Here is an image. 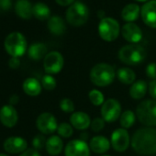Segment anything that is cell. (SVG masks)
Here are the masks:
<instances>
[{"instance_id": "31", "label": "cell", "mask_w": 156, "mask_h": 156, "mask_svg": "<svg viewBox=\"0 0 156 156\" xmlns=\"http://www.w3.org/2000/svg\"><path fill=\"white\" fill-rule=\"evenodd\" d=\"M57 132H58L59 136H61L62 138H69L73 135V126L71 124L66 123V122H62L60 125H58Z\"/></svg>"}, {"instance_id": "24", "label": "cell", "mask_w": 156, "mask_h": 156, "mask_svg": "<svg viewBox=\"0 0 156 156\" xmlns=\"http://www.w3.org/2000/svg\"><path fill=\"white\" fill-rule=\"evenodd\" d=\"M140 13V9L137 4H129L122 9L121 17L125 21L130 23L138 20Z\"/></svg>"}, {"instance_id": "44", "label": "cell", "mask_w": 156, "mask_h": 156, "mask_svg": "<svg viewBox=\"0 0 156 156\" xmlns=\"http://www.w3.org/2000/svg\"><path fill=\"white\" fill-rule=\"evenodd\" d=\"M0 156H9V155H7L5 153H0Z\"/></svg>"}, {"instance_id": "37", "label": "cell", "mask_w": 156, "mask_h": 156, "mask_svg": "<svg viewBox=\"0 0 156 156\" xmlns=\"http://www.w3.org/2000/svg\"><path fill=\"white\" fill-rule=\"evenodd\" d=\"M149 93H150L151 97L156 100V79L152 80L149 84Z\"/></svg>"}, {"instance_id": "2", "label": "cell", "mask_w": 156, "mask_h": 156, "mask_svg": "<svg viewBox=\"0 0 156 156\" xmlns=\"http://www.w3.org/2000/svg\"><path fill=\"white\" fill-rule=\"evenodd\" d=\"M117 75L114 68L108 63H98L90 71V80L93 85L104 87L111 85Z\"/></svg>"}, {"instance_id": "9", "label": "cell", "mask_w": 156, "mask_h": 156, "mask_svg": "<svg viewBox=\"0 0 156 156\" xmlns=\"http://www.w3.org/2000/svg\"><path fill=\"white\" fill-rule=\"evenodd\" d=\"M64 64L62 55L58 51H51L47 53L43 60V67L48 74H56L62 71Z\"/></svg>"}, {"instance_id": "43", "label": "cell", "mask_w": 156, "mask_h": 156, "mask_svg": "<svg viewBox=\"0 0 156 156\" xmlns=\"http://www.w3.org/2000/svg\"><path fill=\"white\" fill-rule=\"evenodd\" d=\"M136 1H139V2H146L148 0H136Z\"/></svg>"}, {"instance_id": "34", "label": "cell", "mask_w": 156, "mask_h": 156, "mask_svg": "<svg viewBox=\"0 0 156 156\" xmlns=\"http://www.w3.org/2000/svg\"><path fill=\"white\" fill-rule=\"evenodd\" d=\"M91 129L95 132L102 130L105 127V120L102 118H96L91 121Z\"/></svg>"}, {"instance_id": "40", "label": "cell", "mask_w": 156, "mask_h": 156, "mask_svg": "<svg viewBox=\"0 0 156 156\" xmlns=\"http://www.w3.org/2000/svg\"><path fill=\"white\" fill-rule=\"evenodd\" d=\"M56 3L62 7H67V6H72L74 2V0H55Z\"/></svg>"}, {"instance_id": "23", "label": "cell", "mask_w": 156, "mask_h": 156, "mask_svg": "<svg viewBox=\"0 0 156 156\" xmlns=\"http://www.w3.org/2000/svg\"><path fill=\"white\" fill-rule=\"evenodd\" d=\"M48 29L51 31V33L54 35H62L66 30L65 23L61 17L53 16L49 19L48 21Z\"/></svg>"}, {"instance_id": "33", "label": "cell", "mask_w": 156, "mask_h": 156, "mask_svg": "<svg viewBox=\"0 0 156 156\" xmlns=\"http://www.w3.org/2000/svg\"><path fill=\"white\" fill-rule=\"evenodd\" d=\"M46 141L47 140L44 138L43 135L41 134H39V135H36L33 140H32V146H33V149L39 151V150H42L45 146H46Z\"/></svg>"}, {"instance_id": "4", "label": "cell", "mask_w": 156, "mask_h": 156, "mask_svg": "<svg viewBox=\"0 0 156 156\" xmlns=\"http://www.w3.org/2000/svg\"><path fill=\"white\" fill-rule=\"evenodd\" d=\"M136 117L147 127L156 126V100L146 99L140 102L136 108Z\"/></svg>"}, {"instance_id": "29", "label": "cell", "mask_w": 156, "mask_h": 156, "mask_svg": "<svg viewBox=\"0 0 156 156\" xmlns=\"http://www.w3.org/2000/svg\"><path fill=\"white\" fill-rule=\"evenodd\" d=\"M88 98L90 102L94 105V106H102L104 101V95L101 91L98 90V89H93L89 92L88 94Z\"/></svg>"}, {"instance_id": "27", "label": "cell", "mask_w": 156, "mask_h": 156, "mask_svg": "<svg viewBox=\"0 0 156 156\" xmlns=\"http://www.w3.org/2000/svg\"><path fill=\"white\" fill-rule=\"evenodd\" d=\"M51 10L44 3H36L33 6V15L39 20H46L50 18Z\"/></svg>"}, {"instance_id": "3", "label": "cell", "mask_w": 156, "mask_h": 156, "mask_svg": "<svg viewBox=\"0 0 156 156\" xmlns=\"http://www.w3.org/2000/svg\"><path fill=\"white\" fill-rule=\"evenodd\" d=\"M119 59L125 64L137 65L146 58L145 49L139 44H129L123 46L119 51Z\"/></svg>"}, {"instance_id": "15", "label": "cell", "mask_w": 156, "mask_h": 156, "mask_svg": "<svg viewBox=\"0 0 156 156\" xmlns=\"http://www.w3.org/2000/svg\"><path fill=\"white\" fill-rule=\"evenodd\" d=\"M18 120L19 115L13 106L6 105L0 108V121L4 126L13 128L18 123Z\"/></svg>"}, {"instance_id": "38", "label": "cell", "mask_w": 156, "mask_h": 156, "mask_svg": "<svg viewBox=\"0 0 156 156\" xmlns=\"http://www.w3.org/2000/svg\"><path fill=\"white\" fill-rule=\"evenodd\" d=\"M9 65L11 69H18L20 65V61L17 57H11L9 62Z\"/></svg>"}, {"instance_id": "12", "label": "cell", "mask_w": 156, "mask_h": 156, "mask_svg": "<svg viewBox=\"0 0 156 156\" xmlns=\"http://www.w3.org/2000/svg\"><path fill=\"white\" fill-rule=\"evenodd\" d=\"M65 156H90V147L81 139L70 140L64 148Z\"/></svg>"}, {"instance_id": "13", "label": "cell", "mask_w": 156, "mask_h": 156, "mask_svg": "<svg viewBox=\"0 0 156 156\" xmlns=\"http://www.w3.org/2000/svg\"><path fill=\"white\" fill-rule=\"evenodd\" d=\"M3 147L9 153H22L28 150V142L21 137H9L4 141Z\"/></svg>"}, {"instance_id": "36", "label": "cell", "mask_w": 156, "mask_h": 156, "mask_svg": "<svg viewBox=\"0 0 156 156\" xmlns=\"http://www.w3.org/2000/svg\"><path fill=\"white\" fill-rule=\"evenodd\" d=\"M11 7V0H0V12L8 11Z\"/></svg>"}, {"instance_id": "26", "label": "cell", "mask_w": 156, "mask_h": 156, "mask_svg": "<svg viewBox=\"0 0 156 156\" xmlns=\"http://www.w3.org/2000/svg\"><path fill=\"white\" fill-rule=\"evenodd\" d=\"M117 77L119 82L124 85H132L136 80L135 72L128 67L119 68L117 71Z\"/></svg>"}, {"instance_id": "39", "label": "cell", "mask_w": 156, "mask_h": 156, "mask_svg": "<svg viewBox=\"0 0 156 156\" xmlns=\"http://www.w3.org/2000/svg\"><path fill=\"white\" fill-rule=\"evenodd\" d=\"M20 156H41V154L35 149H28L24 152H22Z\"/></svg>"}, {"instance_id": "28", "label": "cell", "mask_w": 156, "mask_h": 156, "mask_svg": "<svg viewBox=\"0 0 156 156\" xmlns=\"http://www.w3.org/2000/svg\"><path fill=\"white\" fill-rule=\"evenodd\" d=\"M136 120V115L131 110H126L124 111L119 118V123L123 129H129L133 126Z\"/></svg>"}, {"instance_id": "41", "label": "cell", "mask_w": 156, "mask_h": 156, "mask_svg": "<svg viewBox=\"0 0 156 156\" xmlns=\"http://www.w3.org/2000/svg\"><path fill=\"white\" fill-rule=\"evenodd\" d=\"M19 100H20L19 97H18L17 95H13V96H11L10 98H9V104H10L11 106L16 105V104L19 102Z\"/></svg>"}, {"instance_id": "19", "label": "cell", "mask_w": 156, "mask_h": 156, "mask_svg": "<svg viewBox=\"0 0 156 156\" xmlns=\"http://www.w3.org/2000/svg\"><path fill=\"white\" fill-rule=\"evenodd\" d=\"M62 148H63V142H62V139L57 135L51 136L46 141L45 149H46L47 152L51 156L59 155L62 152Z\"/></svg>"}, {"instance_id": "45", "label": "cell", "mask_w": 156, "mask_h": 156, "mask_svg": "<svg viewBox=\"0 0 156 156\" xmlns=\"http://www.w3.org/2000/svg\"><path fill=\"white\" fill-rule=\"evenodd\" d=\"M103 156H108V155H103Z\"/></svg>"}, {"instance_id": "32", "label": "cell", "mask_w": 156, "mask_h": 156, "mask_svg": "<svg viewBox=\"0 0 156 156\" xmlns=\"http://www.w3.org/2000/svg\"><path fill=\"white\" fill-rule=\"evenodd\" d=\"M60 108L64 113L74 112V104L70 98H62L60 101Z\"/></svg>"}, {"instance_id": "22", "label": "cell", "mask_w": 156, "mask_h": 156, "mask_svg": "<svg viewBox=\"0 0 156 156\" xmlns=\"http://www.w3.org/2000/svg\"><path fill=\"white\" fill-rule=\"evenodd\" d=\"M148 90V85L144 80H138L134 82L129 88V95L133 99H141L145 97Z\"/></svg>"}, {"instance_id": "17", "label": "cell", "mask_w": 156, "mask_h": 156, "mask_svg": "<svg viewBox=\"0 0 156 156\" xmlns=\"http://www.w3.org/2000/svg\"><path fill=\"white\" fill-rule=\"evenodd\" d=\"M70 122L73 128L79 130H85L91 126L89 115L83 111H76L72 113L70 117Z\"/></svg>"}, {"instance_id": "25", "label": "cell", "mask_w": 156, "mask_h": 156, "mask_svg": "<svg viewBox=\"0 0 156 156\" xmlns=\"http://www.w3.org/2000/svg\"><path fill=\"white\" fill-rule=\"evenodd\" d=\"M28 54L30 59L34 61H40L42 58H45L47 55V47L45 44L37 42L33 43L28 50Z\"/></svg>"}, {"instance_id": "18", "label": "cell", "mask_w": 156, "mask_h": 156, "mask_svg": "<svg viewBox=\"0 0 156 156\" xmlns=\"http://www.w3.org/2000/svg\"><path fill=\"white\" fill-rule=\"evenodd\" d=\"M110 140L104 136H95L90 140L89 147L94 152L102 154L107 152L110 148Z\"/></svg>"}, {"instance_id": "1", "label": "cell", "mask_w": 156, "mask_h": 156, "mask_svg": "<svg viewBox=\"0 0 156 156\" xmlns=\"http://www.w3.org/2000/svg\"><path fill=\"white\" fill-rule=\"evenodd\" d=\"M130 145L140 155L156 153V129L146 127L137 129L131 138Z\"/></svg>"}, {"instance_id": "21", "label": "cell", "mask_w": 156, "mask_h": 156, "mask_svg": "<svg viewBox=\"0 0 156 156\" xmlns=\"http://www.w3.org/2000/svg\"><path fill=\"white\" fill-rule=\"evenodd\" d=\"M16 13L24 20H30L33 15V7L29 0H19L15 6Z\"/></svg>"}, {"instance_id": "11", "label": "cell", "mask_w": 156, "mask_h": 156, "mask_svg": "<svg viewBox=\"0 0 156 156\" xmlns=\"http://www.w3.org/2000/svg\"><path fill=\"white\" fill-rule=\"evenodd\" d=\"M36 126L41 133L46 135L52 134L58 129V123L55 117L49 112L41 113L38 117L36 120Z\"/></svg>"}, {"instance_id": "20", "label": "cell", "mask_w": 156, "mask_h": 156, "mask_svg": "<svg viewBox=\"0 0 156 156\" xmlns=\"http://www.w3.org/2000/svg\"><path fill=\"white\" fill-rule=\"evenodd\" d=\"M41 84L33 77L27 78L23 83V91L30 97H37L41 92Z\"/></svg>"}, {"instance_id": "16", "label": "cell", "mask_w": 156, "mask_h": 156, "mask_svg": "<svg viewBox=\"0 0 156 156\" xmlns=\"http://www.w3.org/2000/svg\"><path fill=\"white\" fill-rule=\"evenodd\" d=\"M121 33H122L123 38L127 41H129L132 44H137L142 39L141 30L140 29V27L138 25L134 24L133 22L125 24L122 27Z\"/></svg>"}, {"instance_id": "35", "label": "cell", "mask_w": 156, "mask_h": 156, "mask_svg": "<svg viewBox=\"0 0 156 156\" xmlns=\"http://www.w3.org/2000/svg\"><path fill=\"white\" fill-rule=\"evenodd\" d=\"M146 75L151 78V79L155 80L156 79V63L155 62H151L147 65L146 70H145Z\"/></svg>"}, {"instance_id": "7", "label": "cell", "mask_w": 156, "mask_h": 156, "mask_svg": "<svg viewBox=\"0 0 156 156\" xmlns=\"http://www.w3.org/2000/svg\"><path fill=\"white\" fill-rule=\"evenodd\" d=\"M119 24L112 18H103L98 25V33L102 40L113 41L119 35Z\"/></svg>"}, {"instance_id": "14", "label": "cell", "mask_w": 156, "mask_h": 156, "mask_svg": "<svg viewBox=\"0 0 156 156\" xmlns=\"http://www.w3.org/2000/svg\"><path fill=\"white\" fill-rule=\"evenodd\" d=\"M143 22L150 28L156 29V0L144 4L140 10Z\"/></svg>"}, {"instance_id": "6", "label": "cell", "mask_w": 156, "mask_h": 156, "mask_svg": "<svg viewBox=\"0 0 156 156\" xmlns=\"http://www.w3.org/2000/svg\"><path fill=\"white\" fill-rule=\"evenodd\" d=\"M7 52L11 57H20L27 50V41L20 32H12L9 34L4 42Z\"/></svg>"}, {"instance_id": "42", "label": "cell", "mask_w": 156, "mask_h": 156, "mask_svg": "<svg viewBox=\"0 0 156 156\" xmlns=\"http://www.w3.org/2000/svg\"><path fill=\"white\" fill-rule=\"evenodd\" d=\"M80 138H81V140H87V139H88V134H87V132H83L82 134H80Z\"/></svg>"}, {"instance_id": "8", "label": "cell", "mask_w": 156, "mask_h": 156, "mask_svg": "<svg viewBox=\"0 0 156 156\" xmlns=\"http://www.w3.org/2000/svg\"><path fill=\"white\" fill-rule=\"evenodd\" d=\"M121 115L120 103L114 98L106 100L101 106V118L107 122H114Z\"/></svg>"}, {"instance_id": "5", "label": "cell", "mask_w": 156, "mask_h": 156, "mask_svg": "<svg viewBox=\"0 0 156 156\" xmlns=\"http://www.w3.org/2000/svg\"><path fill=\"white\" fill-rule=\"evenodd\" d=\"M89 17L88 8L81 2H75L66 11V20L73 27H80L87 23Z\"/></svg>"}, {"instance_id": "30", "label": "cell", "mask_w": 156, "mask_h": 156, "mask_svg": "<svg viewBox=\"0 0 156 156\" xmlns=\"http://www.w3.org/2000/svg\"><path fill=\"white\" fill-rule=\"evenodd\" d=\"M41 86L44 89L48 91H52L55 89L57 83L55 78L51 74H45L41 79Z\"/></svg>"}, {"instance_id": "10", "label": "cell", "mask_w": 156, "mask_h": 156, "mask_svg": "<svg viewBox=\"0 0 156 156\" xmlns=\"http://www.w3.org/2000/svg\"><path fill=\"white\" fill-rule=\"evenodd\" d=\"M130 141L131 140L129 138L128 130L123 128L115 129L110 139V143L112 148L119 152L125 151L129 148Z\"/></svg>"}]
</instances>
